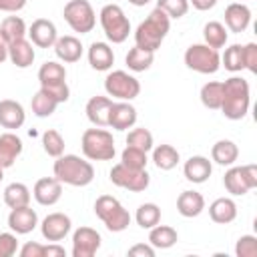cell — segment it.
I'll return each instance as SVG.
<instances>
[{"label":"cell","mask_w":257,"mask_h":257,"mask_svg":"<svg viewBox=\"0 0 257 257\" xmlns=\"http://www.w3.org/2000/svg\"><path fill=\"white\" fill-rule=\"evenodd\" d=\"M169 28H171V18L161 8H155L137 26V30H135V42H137L139 48L157 52L161 48L167 32H169Z\"/></svg>","instance_id":"cell-3"},{"label":"cell","mask_w":257,"mask_h":257,"mask_svg":"<svg viewBox=\"0 0 257 257\" xmlns=\"http://www.w3.org/2000/svg\"><path fill=\"white\" fill-rule=\"evenodd\" d=\"M185 64L187 68L199 74H215L221 68V54L219 50L203 44H191L185 50Z\"/></svg>","instance_id":"cell-9"},{"label":"cell","mask_w":257,"mask_h":257,"mask_svg":"<svg viewBox=\"0 0 257 257\" xmlns=\"http://www.w3.org/2000/svg\"><path fill=\"white\" fill-rule=\"evenodd\" d=\"M189 4H193V8L205 12V10H211L217 4V0H189Z\"/></svg>","instance_id":"cell-51"},{"label":"cell","mask_w":257,"mask_h":257,"mask_svg":"<svg viewBox=\"0 0 257 257\" xmlns=\"http://www.w3.org/2000/svg\"><path fill=\"white\" fill-rule=\"evenodd\" d=\"M181 155L173 145H157L153 147V163L161 171H171L179 165Z\"/></svg>","instance_id":"cell-30"},{"label":"cell","mask_w":257,"mask_h":257,"mask_svg":"<svg viewBox=\"0 0 257 257\" xmlns=\"http://www.w3.org/2000/svg\"><path fill=\"white\" fill-rule=\"evenodd\" d=\"M6 58H8V46H6V42H4L2 36H0V64H2Z\"/></svg>","instance_id":"cell-52"},{"label":"cell","mask_w":257,"mask_h":257,"mask_svg":"<svg viewBox=\"0 0 257 257\" xmlns=\"http://www.w3.org/2000/svg\"><path fill=\"white\" fill-rule=\"evenodd\" d=\"M126 145L128 147H137L145 153L153 151L155 147V141H153V133L145 126H137V128H131L128 135H126Z\"/></svg>","instance_id":"cell-40"},{"label":"cell","mask_w":257,"mask_h":257,"mask_svg":"<svg viewBox=\"0 0 257 257\" xmlns=\"http://www.w3.org/2000/svg\"><path fill=\"white\" fill-rule=\"evenodd\" d=\"M52 173L62 185H70V187H86L94 179V167L90 165V161L80 159L78 155L62 153L60 157H56Z\"/></svg>","instance_id":"cell-2"},{"label":"cell","mask_w":257,"mask_h":257,"mask_svg":"<svg viewBox=\"0 0 257 257\" xmlns=\"http://www.w3.org/2000/svg\"><path fill=\"white\" fill-rule=\"evenodd\" d=\"M135 219L141 229H151L161 223V207L157 203H143V205H139Z\"/></svg>","instance_id":"cell-37"},{"label":"cell","mask_w":257,"mask_h":257,"mask_svg":"<svg viewBox=\"0 0 257 257\" xmlns=\"http://www.w3.org/2000/svg\"><path fill=\"white\" fill-rule=\"evenodd\" d=\"M88 64L98 70V72H106L112 68L114 64V52L106 42H92L88 46Z\"/></svg>","instance_id":"cell-25"},{"label":"cell","mask_w":257,"mask_h":257,"mask_svg":"<svg viewBox=\"0 0 257 257\" xmlns=\"http://www.w3.org/2000/svg\"><path fill=\"white\" fill-rule=\"evenodd\" d=\"M137 122V108L128 100H118L112 102L110 112H108V126L114 131H128Z\"/></svg>","instance_id":"cell-17"},{"label":"cell","mask_w":257,"mask_h":257,"mask_svg":"<svg viewBox=\"0 0 257 257\" xmlns=\"http://www.w3.org/2000/svg\"><path fill=\"white\" fill-rule=\"evenodd\" d=\"M213 173V165L207 157L203 155H195V157H189L183 165V175L187 181L195 183V185H201L205 183Z\"/></svg>","instance_id":"cell-20"},{"label":"cell","mask_w":257,"mask_h":257,"mask_svg":"<svg viewBox=\"0 0 257 257\" xmlns=\"http://www.w3.org/2000/svg\"><path fill=\"white\" fill-rule=\"evenodd\" d=\"M32 112L38 116V118H46V116H50L54 110H56V106H58V102L48 94V92H44L42 88L32 96Z\"/></svg>","instance_id":"cell-39"},{"label":"cell","mask_w":257,"mask_h":257,"mask_svg":"<svg viewBox=\"0 0 257 257\" xmlns=\"http://www.w3.org/2000/svg\"><path fill=\"white\" fill-rule=\"evenodd\" d=\"M32 197L36 199L38 205L42 207H52L60 201L62 197V183L56 177H42L34 183Z\"/></svg>","instance_id":"cell-15"},{"label":"cell","mask_w":257,"mask_h":257,"mask_svg":"<svg viewBox=\"0 0 257 257\" xmlns=\"http://www.w3.org/2000/svg\"><path fill=\"white\" fill-rule=\"evenodd\" d=\"M203 38H205V44H207V46L219 50V48H223V46L227 44L229 34H227V28H225L221 22L211 20V22H207V24L203 26Z\"/></svg>","instance_id":"cell-34"},{"label":"cell","mask_w":257,"mask_h":257,"mask_svg":"<svg viewBox=\"0 0 257 257\" xmlns=\"http://www.w3.org/2000/svg\"><path fill=\"white\" fill-rule=\"evenodd\" d=\"M153 60H155V52L145 50V48H139L137 44L124 56V62H126L128 70H133V72H145V70H149L151 64H153Z\"/></svg>","instance_id":"cell-33"},{"label":"cell","mask_w":257,"mask_h":257,"mask_svg":"<svg viewBox=\"0 0 257 257\" xmlns=\"http://www.w3.org/2000/svg\"><path fill=\"white\" fill-rule=\"evenodd\" d=\"M18 251V239L14 233H0V257H12Z\"/></svg>","instance_id":"cell-45"},{"label":"cell","mask_w":257,"mask_h":257,"mask_svg":"<svg viewBox=\"0 0 257 257\" xmlns=\"http://www.w3.org/2000/svg\"><path fill=\"white\" fill-rule=\"evenodd\" d=\"M243 58H245V70L251 74H257V44L249 42L243 46Z\"/></svg>","instance_id":"cell-46"},{"label":"cell","mask_w":257,"mask_h":257,"mask_svg":"<svg viewBox=\"0 0 257 257\" xmlns=\"http://www.w3.org/2000/svg\"><path fill=\"white\" fill-rule=\"evenodd\" d=\"M108 177H110L112 185L126 189L131 193H143V191H147V187L151 183V175L147 173V169H131L122 163L112 165Z\"/></svg>","instance_id":"cell-10"},{"label":"cell","mask_w":257,"mask_h":257,"mask_svg":"<svg viewBox=\"0 0 257 257\" xmlns=\"http://www.w3.org/2000/svg\"><path fill=\"white\" fill-rule=\"evenodd\" d=\"M66 255V251H64V247H60L58 243H48V245H44V257H64Z\"/></svg>","instance_id":"cell-50"},{"label":"cell","mask_w":257,"mask_h":257,"mask_svg":"<svg viewBox=\"0 0 257 257\" xmlns=\"http://www.w3.org/2000/svg\"><path fill=\"white\" fill-rule=\"evenodd\" d=\"M126 255L128 257H155V247L149 243V245H145V243H137V245H133L128 251H126Z\"/></svg>","instance_id":"cell-48"},{"label":"cell","mask_w":257,"mask_h":257,"mask_svg":"<svg viewBox=\"0 0 257 257\" xmlns=\"http://www.w3.org/2000/svg\"><path fill=\"white\" fill-rule=\"evenodd\" d=\"M38 82H40V88L48 92L58 104L70 98V88L66 84V68L60 62L56 60L44 62L38 70Z\"/></svg>","instance_id":"cell-5"},{"label":"cell","mask_w":257,"mask_h":257,"mask_svg":"<svg viewBox=\"0 0 257 257\" xmlns=\"http://www.w3.org/2000/svg\"><path fill=\"white\" fill-rule=\"evenodd\" d=\"M189 0H157V8H161L169 18H183L189 12Z\"/></svg>","instance_id":"cell-43"},{"label":"cell","mask_w":257,"mask_h":257,"mask_svg":"<svg viewBox=\"0 0 257 257\" xmlns=\"http://www.w3.org/2000/svg\"><path fill=\"white\" fill-rule=\"evenodd\" d=\"M251 104V90L249 82L243 76H231L223 82V100H221V112L229 120H241L249 112Z\"/></svg>","instance_id":"cell-1"},{"label":"cell","mask_w":257,"mask_h":257,"mask_svg":"<svg viewBox=\"0 0 257 257\" xmlns=\"http://www.w3.org/2000/svg\"><path fill=\"white\" fill-rule=\"evenodd\" d=\"M251 24V10L247 4L243 2H231L225 8V28H229L231 32H245Z\"/></svg>","instance_id":"cell-19"},{"label":"cell","mask_w":257,"mask_h":257,"mask_svg":"<svg viewBox=\"0 0 257 257\" xmlns=\"http://www.w3.org/2000/svg\"><path fill=\"white\" fill-rule=\"evenodd\" d=\"M26 6V0H0V12H20Z\"/></svg>","instance_id":"cell-49"},{"label":"cell","mask_w":257,"mask_h":257,"mask_svg":"<svg viewBox=\"0 0 257 257\" xmlns=\"http://www.w3.org/2000/svg\"><path fill=\"white\" fill-rule=\"evenodd\" d=\"M94 213L110 233H120L131 225V213L112 195H100L94 201Z\"/></svg>","instance_id":"cell-6"},{"label":"cell","mask_w":257,"mask_h":257,"mask_svg":"<svg viewBox=\"0 0 257 257\" xmlns=\"http://www.w3.org/2000/svg\"><path fill=\"white\" fill-rule=\"evenodd\" d=\"M223 185L233 197H243L257 187V165L233 167L223 175Z\"/></svg>","instance_id":"cell-11"},{"label":"cell","mask_w":257,"mask_h":257,"mask_svg":"<svg viewBox=\"0 0 257 257\" xmlns=\"http://www.w3.org/2000/svg\"><path fill=\"white\" fill-rule=\"evenodd\" d=\"M211 159H213L217 165H221V167H231V165H235V161L239 159V147H237L233 141H229V139H221V141H217V143L213 145V149H211Z\"/></svg>","instance_id":"cell-29"},{"label":"cell","mask_w":257,"mask_h":257,"mask_svg":"<svg viewBox=\"0 0 257 257\" xmlns=\"http://www.w3.org/2000/svg\"><path fill=\"white\" fill-rule=\"evenodd\" d=\"M120 163L126 165V167H131V169H147L149 159H147V153L145 151L126 145L124 151L120 153Z\"/></svg>","instance_id":"cell-42"},{"label":"cell","mask_w":257,"mask_h":257,"mask_svg":"<svg viewBox=\"0 0 257 257\" xmlns=\"http://www.w3.org/2000/svg\"><path fill=\"white\" fill-rule=\"evenodd\" d=\"M26 32H28L26 22L20 16H6L2 20V24H0V36L6 42V46L16 42V40H20V38H24Z\"/></svg>","instance_id":"cell-32"},{"label":"cell","mask_w":257,"mask_h":257,"mask_svg":"<svg viewBox=\"0 0 257 257\" xmlns=\"http://www.w3.org/2000/svg\"><path fill=\"white\" fill-rule=\"evenodd\" d=\"M102 237L92 227H78L72 233V257H92L100 249Z\"/></svg>","instance_id":"cell-13"},{"label":"cell","mask_w":257,"mask_h":257,"mask_svg":"<svg viewBox=\"0 0 257 257\" xmlns=\"http://www.w3.org/2000/svg\"><path fill=\"white\" fill-rule=\"evenodd\" d=\"M177 241H179V233L169 225H155L149 229V243L155 249H169Z\"/></svg>","instance_id":"cell-31"},{"label":"cell","mask_w":257,"mask_h":257,"mask_svg":"<svg viewBox=\"0 0 257 257\" xmlns=\"http://www.w3.org/2000/svg\"><path fill=\"white\" fill-rule=\"evenodd\" d=\"M52 48H54L56 58L62 60V62H66V64L78 62L80 56H82V50H84L82 42L76 36H70V34L68 36H58Z\"/></svg>","instance_id":"cell-21"},{"label":"cell","mask_w":257,"mask_h":257,"mask_svg":"<svg viewBox=\"0 0 257 257\" xmlns=\"http://www.w3.org/2000/svg\"><path fill=\"white\" fill-rule=\"evenodd\" d=\"M38 225V215L34 209H30V205H24V207H16V209H10V215H8V227L16 233V235H26V233H32Z\"/></svg>","instance_id":"cell-18"},{"label":"cell","mask_w":257,"mask_h":257,"mask_svg":"<svg viewBox=\"0 0 257 257\" xmlns=\"http://www.w3.org/2000/svg\"><path fill=\"white\" fill-rule=\"evenodd\" d=\"M8 58L14 66L18 68H28L34 58H36V52H34V44L26 38H20L12 44H8Z\"/></svg>","instance_id":"cell-27"},{"label":"cell","mask_w":257,"mask_h":257,"mask_svg":"<svg viewBox=\"0 0 257 257\" xmlns=\"http://www.w3.org/2000/svg\"><path fill=\"white\" fill-rule=\"evenodd\" d=\"M24 120H26V112L18 100H12V98L0 100V126L14 131V128H20Z\"/></svg>","instance_id":"cell-23"},{"label":"cell","mask_w":257,"mask_h":257,"mask_svg":"<svg viewBox=\"0 0 257 257\" xmlns=\"http://www.w3.org/2000/svg\"><path fill=\"white\" fill-rule=\"evenodd\" d=\"M42 147H44V153L48 157H60L64 153V139L58 131L54 128H48L42 133Z\"/></svg>","instance_id":"cell-41"},{"label":"cell","mask_w":257,"mask_h":257,"mask_svg":"<svg viewBox=\"0 0 257 257\" xmlns=\"http://www.w3.org/2000/svg\"><path fill=\"white\" fill-rule=\"evenodd\" d=\"M2 179H4V169L0 167V181H2Z\"/></svg>","instance_id":"cell-54"},{"label":"cell","mask_w":257,"mask_h":257,"mask_svg":"<svg viewBox=\"0 0 257 257\" xmlns=\"http://www.w3.org/2000/svg\"><path fill=\"white\" fill-rule=\"evenodd\" d=\"M62 16L66 24L78 34H88L96 26V14L88 0H68L64 4Z\"/></svg>","instance_id":"cell-8"},{"label":"cell","mask_w":257,"mask_h":257,"mask_svg":"<svg viewBox=\"0 0 257 257\" xmlns=\"http://www.w3.org/2000/svg\"><path fill=\"white\" fill-rule=\"evenodd\" d=\"M237 257H257V237L255 235H241L235 243Z\"/></svg>","instance_id":"cell-44"},{"label":"cell","mask_w":257,"mask_h":257,"mask_svg":"<svg viewBox=\"0 0 257 257\" xmlns=\"http://www.w3.org/2000/svg\"><path fill=\"white\" fill-rule=\"evenodd\" d=\"M80 149L88 161H110L116 153L112 135L102 126L86 128L80 139Z\"/></svg>","instance_id":"cell-4"},{"label":"cell","mask_w":257,"mask_h":257,"mask_svg":"<svg viewBox=\"0 0 257 257\" xmlns=\"http://www.w3.org/2000/svg\"><path fill=\"white\" fill-rule=\"evenodd\" d=\"M221 66H225L229 72H241L245 70V58H243V46L241 44H231L225 48L221 56Z\"/></svg>","instance_id":"cell-38"},{"label":"cell","mask_w":257,"mask_h":257,"mask_svg":"<svg viewBox=\"0 0 257 257\" xmlns=\"http://www.w3.org/2000/svg\"><path fill=\"white\" fill-rule=\"evenodd\" d=\"M177 211L187 219L199 217L205 211V197L199 191H183L177 197Z\"/></svg>","instance_id":"cell-28"},{"label":"cell","mask_w":257,"mask_h":257,"mask_svg":"<svg viewBox=\"0 0 257 257\" xmlns=\"http://www.w3.org/2000/svg\"><path fill=\"white\" fill-rule=\"evenodd\" d=\"M104 90L108 96L118 100H133L141 92V82L126 70H112L104 78Z\"/></svg>","instance_id":"cell-12"},{"label":"cell","mask_w":257,"mask_h":257,"mask_svg":"<svg viewBox=\"0 0 257 257\" xmlns=\"http://www.w3.org/2000/svg\"><path fill=\"white\" fill-rule=\"evenodd\" d=\"M4 203H6L10 209L30 205V189H28L24 183H10V185L4 189Z\"/></svg>","instance_id":"cell-35"},{"label":"cell","mask_w":257,"mask_h":257,"mask_svg":"<svg viewBox=\"0 0 257 257\" xmlns=\"http://www.w3.org/2000/svg\"><path fill=\"white\" fill-rule=\"evenodd\" d=\"M20 257H44V245L36 241H28L20 247Z\"/></svg>","instance_id":"cell-47"},{"label":"cell","mask_w":257,"mask_h":257,"mask_svg":"<svg viewBox=\"0 0 257 257\" xmlns=\"http://www.w3.org/2000/svg\"><path fill=\"white\" fill-rule=\"evenodd\" d=\"M110 106H112V98L110 96H92L88 98L86 106H84V112H86V118L94 124V126H108V112H110Z\"/></svg>","instance_id":"cell-22"},{"label":"cell","mask_w":257,"mask_h":257,"mask_svg":"<svg viewBox=\"0 0 257 257\" xmlns=\"http://www.w3.org/2000/svg\"><path fill=\"white\" fill-rule=\"evenodd\" d=\"M98 20H100V26H102L104 36L112 44H122L128 38L131 22H128L124 10L118 4H106V6H102V10L98 14Z\"/></svg>","instance_id":"cell-7"},{"label":"cell","mask_w":257,"mask_h":257,"mask_svg":"<svg viewBox=\"0 0 257 257\" xmlns=\"http://www.w3.org/2000/svg\"><path fill=\"white\" fill-rule=\"evenodd\" d=\"M209 217L219 225H229L237 219V203L231 197H219L209 205Z\"/></svg>","instance_id":"cell-26"},{"label":"cell","mask_w":257,"mask_h":257,"mask_svg":"<svg viewBox=\"0 0 257 257\" xmlns=\"http://www.w3.org/2000/svg\"><path fill=\"white\" fill-rule=\"evenodd\" d=\"M128 2H131L133 6H147L151 0H128Z\"/></svg>","instance_id":"cell-53"},{"label":"cell","mask_w":257,"mask_h":257,"mask_svg":"<svg viewBox=\"0 0 257 257\" xmlns=\"http://www.w3.org/2000/svg\"><path fill=\"white\" fill-rule=\"evenodd\" d=\"M201 102L205 108H211V110H219L221 108V100H223V82H217V80H211V82H205L201 86Z\"/></svg>","instance_id":"cell-36"},{"label":"cell","mask_w":257,"mask_h":257,"mask_svg":"<svg viewBox=\"0 0 257 257\" xmlns=\"http://www.w3.org/2000/svg\"><path fill=\"white\" fill-rule=\"evenodd\" d=\"M70 229H72V221H70V217L64 215V213H50V215H46V217L42 219V223H40V233H42V237H44L46 241H50V243L62 241V239L70 233Z\"/></svg>","instance_id":"cell-14"},{"label":"cell","mask_w":257,"mask_h":257,"mask_svg":"<svg viewBox=\"0 0 257 257\" xmlns=\"http://www.w3.org/2000/svg\"><path fill=\"white\" fill-rule=\"evenodd\" d=\"M22 141L14 133H2L0 135V167L8 169L16 163V159L22 155Z\"/></svg>","instance_id":"cell-24"},{"label":"cell","mask_w":257,"mask_h":257,"mask_svg":"<svg viewBox=\"0 0 257 257\" xmlns=\"http://www.w3.org/2000/svg\"><path fill=\"white\" fill-rule=\"evenodd\" d=\"M26 34H28L30 42L38 48H52L56 38H58V30H56L54 22L48 20V18H36L30 24Z\"/></svg>","instance_id":"cell-16"}]
</instances>
